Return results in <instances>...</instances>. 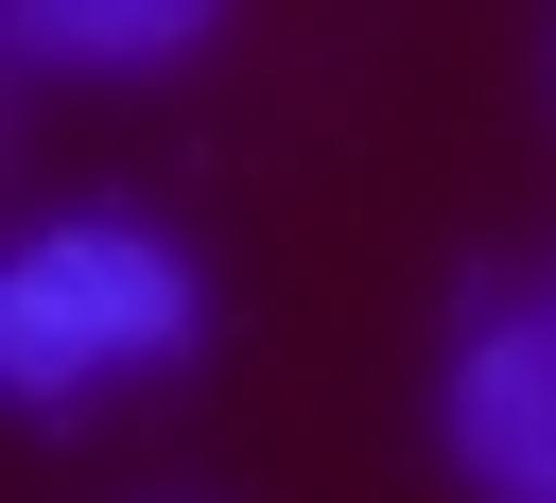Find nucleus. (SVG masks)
<instances>
[{
  "label": "nucleus",
  "instance_id": "nucleus-2",
  "mask_svg": "<svg viewBox=\"0 0 556 503\" xmlns=\"http://www.w3.org/2000/svg\"><path fill=\"white\" fill-rule=\"evenodd\" d=\"M434 434H452L469 503H556V278H539V295H486V312L452 330Z\"/></svg>",
  "mask_w": 556,
  "mask_h": 503
},
{
  "label": "nucleus",
  "instance_id": "nucleus-3",
  "mask_svg": "<svg viewBox=\"0 0 556 503\" xmlns=\"http://www.w3.org/2000/svg\"><path fill=\"white\" fill-rule=\"evenodd\" d=\"M226 0H0V52L17 69H156V52H191Z\"/></svg>",
  "mask_w": 556,
  "mask_h": 503
},
{
  "label": "nucleus",
  "instance_id": "nucleus-1",
  "mask_svg": "<svg viewBox=\"0 0 556 503\" xmlns=\"http://www.w3.org/2000/svg\"><path fill=\"white\" fill-rule=\"evenodd\" d=\"M191 330H208V295H191V260H174V225H139V208H52V225L0 260V382H17L35 416H87V382L174 364Z\"/></svg>",
  "mask_w": 556,
  "mask_h": 503
}]
</instances>
